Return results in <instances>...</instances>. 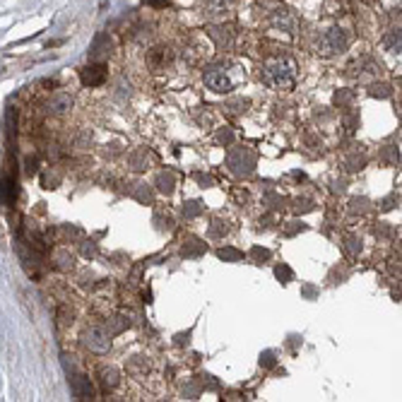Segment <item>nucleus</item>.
I'll return each instance as SVG.
<instances>
[{
    "label": "nucleus",
    "instance_id": "obj_1",
    "mask_svg": "<svg viewBox=\"0 0 402 402\" xmlns=\"http://www.w3.org/2000/svg\"><path fill=\"white\" fill-rule=\"evenodd\" d=\"M261 80L270 89L287 92L296 82V65L289 58H268L261 67Z\"/></svg>",
    "mask_w": 402,
    "mask_h": 402
},
{
    "label": "nucleus",
    "instance_id": "obj_2",
    "mask_svg": "<svg viewBox=\"0 0 402 402\" xmlns=\"http://www.w3.org/2000/svg\"><path fill=\"white\" fill-rule=\"evenodd\" d=\"M320 55H335V53H344L349 48V34L339 27H332L320 36L318 44H315Z\"/></svg>",
    "mask_w": 402,
    "mask_h": 402
},
{
    "label": "nucleus",
    "instance_id": "obj_3",
    "mask_svg": "<svg viewBox=\"0 0 402 402\" xmlns=\"http://www.w3.org/2000/svg\"><path fill=\"white\" fill-rule=\"evenodd\" d=\"M205 85L217 94H227L237 87V80L232 77V72L224 70V67H212V70L205 72Z\"/></svg>",
    "mask_w": 402,
    "mask_h": 402
},
{
    "label": "nucleus",
    "instance_id": "obj_4",
    "mask_svg": "<svg viewBox=\"0 0 402 402\" xmlns=\"http://www.w3.org/2000/svg\"><path fill=\"white\" fill-rule=\"evenodd\" d=\"M82 339H85V347H87L89 352H94V354H107V352L111 349V335L99 325L89 327Z\"/></svg>",
    "mask_w": 402,
    "mask_h": 402
},
{
    "label": "nucleus",
    "instance_id": "obj_5",
    "mask_svg": "<svg viewBox=\"0 0 402 402\" xmlns=\"http://www.w3.org/2000/svg\"><path fill=\"white\" fill-rule=\"evenodd\" d=\"M227 164L232 166L234 174H251L253 166H256V154L251 150H244V147H239V150H234L229 154Z\"/></svg>",
    "mask_w": 402,
    "mask_h": 402
},
{
    "label": "nucleus",
    "instance_id": "obj_6",
    "mask_svg": "<svg viewBox=\"0 0 402 402\" xmlns=\"http://www.w3.org/2000/svg\"><path fill=\"white\" fill-rule=\"evenodd\" d=\"M107 65L104 63H94V65H87L82 72H80V77H82V85H87V87H102L104 82H107Z\"/></svg>",
    "mask_w": 402,
    "mask_h": 402
},
{
    "label": "nucleus",
    "instance_id": "obj_7",
    "mask_svg": "<svg viewBox=\"0 0 402 402\" xmlns=\"http://www.w3.org/2000/svg\"><path fill=\"white\" fill-rule=\"evenodd\" d=\"M70 388H72V395H75L77 400H94V388H92L87 376H72Z\"/></svg>",
    "mask_w": 402,
    "mask_h": 402
},
{
    "label": "nucleus",
    "instance_id": "obj_8",
    "mask_svg": "<svg viewBox=\"0 0 402 402\" xmlns=\"http://www.w3.org/2000/svg\"><path fill=\"white\" fill-rule=\"evenodd\" d=\"M15 197H17L15 178L3 176V178H0V205H3V207L15 205Z\"/></svg>",
    "mask_w": 402,
    "mask_h": 402
},
{
    "label": "nucleus",
    "instance_id": "obj_9",
    "mask_svg": "<svg viewBox=\"0 0 402 402\" xmlns=\"http://www.w3.org/2000/svg\"><path fill=\"white\" fill-rule=\"evenodd\" d=\"M70 107H72L70 94H63V92H60V94H55V97L51 99V102H48V114H53V116H63Z\"/></svg>",
    "mask_w": 402,
    "mask_h": 402
},
{
    "label": "nucleus",
    "instance_id": "obj_10",
    "mask_svg": "<svg viewBox=\"0 0 402 402\" xmlns=\"http://www.w3.org/2000/svg\"><path fill=\"white\" fill-rule=\"evenodd\" d=\"M272 24H275L277 29H284V32H294V27H296L292 12L284 10V8H282V10H275V17H272Z\"/></svg>",
    "mask_w": 402,
    "mask_h": 402
},
{
    "label": "nucleus",
    "instance_id": "obj_11",
    "mask_svg": "<svg viewBox=\"0 0 402 402\" xmlns=\"http://www.w3.org/2000/svg\"><path fill=\"white\" fill-rule=\"evenodd\" d=\"M234 0H205V10L210 12V15H224V12L232 8Z\"/></svg>",
    "mask_w": 402,
    "mask_h": 402
},
{
    "label": "nucleus",
    "instance_id": "obj_12",
    "mask_svg": "<svg viewBox=\"0 0 402 402\" xmlns=\"http://www.w3.org/2000/svg\"><path fill=\"white\" fill-rule=\"evenodd\" d=\"M150 60L154 63V67H164L171 60L169 48H154V51L150 53Z\"/></svg>",
    "mask_w": 402,
    "mask_h": 402
},
{
    "label": "nucleus",
    "instance_id": "obj_13",
    "mask_svg": "<svg viewBox=\"0 0 402 402\" xmlns=\"http://www.w3.org/2000/svg\"><path fill=\"white\" fill-rule=\"evenodd\" d=\"M383 44H386L391 53H400V29H391L386 34V39H383Z\"/></svg>",
    "mask_w": 402,
    "mask_h": 402
},
{
    "label": "nucleus",
    "instance_id": "obj_14",
    "mask_svg": "<svg viewBox=\"0 0 402 402\" xmlns=\"http://www.w3.org/2000/svg\"><path fill=\"white\" fill-rule=\"evenodd\" d=\"M102 383H104V388H116L119 386V371H116L114 366L102 369Z\"/></svg>",
    "mask_w": 402,
    "mask_h": 402
},
{
    "label": "nucleus",
    "instance_id": "obj_15",
    "mask_svg": "<svg viewBox=\"0 0 402 402\" xmlns=\"http://www.w3.org/2000/svg\"><path fill=\"white\" fill-rule=\"evenodd\" d=\"M217 256L222 258V261H241V258H244V253L237 251V249H222Z\"/></svg>",
    "mask_w": 402,
    "mask_h": 402
},
{
    "label": "nucleus",
    "instance_id": "obj_16",
    "mask_svg": "<svg viewBox=\"0 0 402 402\" xmlns=\"http://www.w3.org/2000/svg\"><path fill=\"white\" fill-rule=\"evenodd\" d=\"M159 183H162V185H159V188H162L164 190V193H171V190H174V176H159Z\"/></svg>",
    "mask_w": 402,
    "mask_h": 402
},
{
    "label": "nucleus",
    "instance_id": "obj_17",
    "mask_svg": "<svg viewBox=\"0 0 402 402\" xmlns=\"http://www.w3.org/2000/svg\"><path fill=\"white\" fill-rule=\"evenodd\" d=\"M275 275L280 277V280H292V270H289V268H277Z\"/></svg>",
    "mask_w": 402,
    "mask_h": 402
},
{
    "label": "nucleus",
    "instance_id": "obj_18",
    "mask_svg": "<svg viewBox=\"0 0 402 402\" xmlns=\"http://www.w3.org/2000/svg\"><path fill=\"white\" fill-rule=\"evenodd\" d=\"M142 3L152 5V8H166V5H169L171 0H142Z\"/></svg>",
    "mask_w": 402,
    "mask_h": 402
},
{
    "label": "nucleus",
    "instance_id": "obj_19",
    "mask_svg": "<svg viewBox=\"0 0 402 402\" xmlns=\"http://www.w3.org/2000/svg\"><path fill=\"white\" fill-rule=\"evenodd\" d=\"M200 212V207H197V202H190V207L185 210V214H188V217H193V214H197Z\"/></svg>",
    "mask_w": 402,
    "mask_h": 402
},
{
    "label": "nucleus",
    "instance_id": "obj_20",
    "mask_svg": "<svg viewBox=\"0 0 402 402\" xmlns=\"http://www.w3.org/2000/svg\"><path fill=\"white\" fill-rule=\"evenodd\" d=\"M253 256H256V258H270V251H265V249H253Z\"/></svg>",
    "mask_w": 402,
    "mask_h": 402
}]
</instances>
